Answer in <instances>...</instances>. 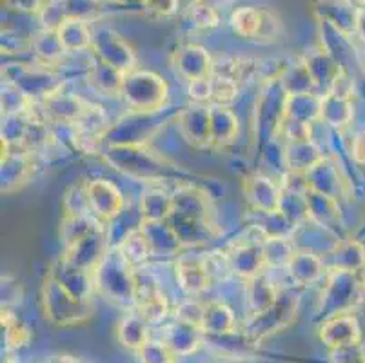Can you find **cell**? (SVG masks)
Here are the masks:
<instances>
[{"label":"cell","mask_w":365,"mask_h":363,"mask_svg":"<svg viewBox=\"0 0 365 363\" xmlns=\"http://www.w3.org/2000/svg\"><path fill=\"white\" fill-rule=\"evenodd\" d=\"M142 6L155 16H171L178 9V0H142Z\"/></svg>","instance_id":"d4e9b609"},{"label":"cell","mask_w":365,"mask_h":363,"mask_svg":"<svg viewBox=\"0 0 365 363\" xmlns=\"http://www.w3.org/2000/svg\"><path fill=\"white\" fill-rule=\"evenodd\" d=\"M120 95L135 111H157L168 96V86L155 73L131 71L124 75Z\"/></svg>","instance_id":"7a4b0ae2"},{"label":"cell","mask_w":365,"mask_h":363,"mask_svg":"<svg viewBox=\"0 0 365 363\" xmlns=\"http://www.w3.org/2000/svg\"><path fill=\"white\" fill-rule=\"evenodd\" d=\"M149 322L140 312L125 315L118 324V342L129 351H140L149 342Z\"/></svg>","instance_id":"7c38bea8"},{"label":"cell","mask_w":365,"mask_h":363,"mask_svg":"<svg viewBox=\"0 0 365 363\" xmlns=\"http://www.w3.org/2000/svg\"><path fill=\"white\" fill-rule=\"evenodd\" d=\"M56 33H58V39H61L66 53L91 49L93 33H91V28H89L88 20H81V19L64 20V22L56 28Z\"/></svg>","instance_id":"4fadbf2b"},{"label":"cell","mask_w":365,"mask_h":363,"mask_svg":"<svg viewBox=\"0 0 365 363\" xmlns=\"http://www.w3.org/2000/svg\"><path fill=\"white\" fill-rule=\"evenodd\" d=\"M153 245L151 240L145 232L133 231L124 238L120 245H118V256L122 258L128 267H135V265L144 264L145 260L151 256Z\"/></svg>","instance_id":"2e32d148"},{"label":"cell","mask_w":365,"mask_h":363,"mask_svg":"<svg viewBox=\"0 0 365 363\" xmlns=\"http://www.w3.org/2000/svg\"><path fill=\"white\" fill-rule=\"evenodd\" d=\"M2 2H4L9 9H16V11L41 13L46 0H2Z\"/></svg>","instance_id":"484cf974"},{"label":"cell","mask_w":365,"mask_h":363,"mask_svg":"<svg viewBox=\"0 0 365 363\" xmlns=\"http://www.w3.org/2000/svg\"><path fill=\"white\" fill-rule=\"evenodd\" d=\"M247 198L253 208L264 213L280 211L282 191L265 176H253L247 182Z\"/></svg>","instance_id":"8fae6325"},{"label":"cell","mask_w":365,"mask_h":363,"mask_svg":"<svg viewBox=\"0 0 365 363\" xmlns=\"http://www.w3.org/2000/svg\"><path fill=\"white\" fill-rule=\"evenodd\" d=\"M31 49H35L36 56H38L42 62H46V64L55 62V60H58L66 53L56 29H42V31L36 35V39L31 40Z\"/></svg>","instance_id":"e0dca14e"},{"label":"cell","mask_w":365,"mask_h":363,"mask_svg":"<svg viewBox=\"0 0 365 363\" xmlns=\"http://www.w3.org/2000/svg\"><path fill=\"white\" fill-rule=\"evenodd\" d=\"M202 329L207 334L215 336L231 334L237 329V318H235L233 311L222 302H209V304L204 305Z\"/></svg>","instance_id":"5bb4252c"},{"label":"cell","mask_w":365,"mask_h":363,"mask_svg":"<svg viewBox=\"0 0 365 363\" xmlns=\"http://www.w3.org/2000/svg\"><path fill=\"white\" fill-rule=\"evenodd\" d=\"M351 2H353L354 8L360 9V11L361 9H365V0H351Z\"/></svg>","instance_id":"4316f807"},{"label":"cell","mask_w":365,"mask_h":363,"mask_svg":"<svg viewBox=\"0 0 365 363\" xmlns=\"http://www.w3.org/2000/svg\"><path fill=\"white\" fill-rule=\"evenodd\" d=\"M177 319L184 324L198 325L202 327V319H204V305L197 304L193 300H189L177 309Z\"/></svg>","instance_id":"cb8c5ba5"},{"label":"cell","mask_w":365,"mask_h":363,"mask_svg":"<svg viewBox=\"0 0 365 363\" xmlns=\"http://www.w3.org/2000/svg\"><path fill=\"white\" fill-rule=\"evenodd\" d=\"M86 205L95 216L111 220L122 209V193L109 180H93L86 185Z\"/></svg>","instance_id":"277c9868"},{"label":"cell","mask_w":365,"mask_h":363,"mask_svg":"<svg viewBox=\"0 0 365 363\" xmlns=\"http://www.w3.org/2000/svg\"><path fill=\"white\" fill-rule=\"evenodd\" d=\"M91 49L101 62H104L109 68L117 69L122 75H128L133 71L135 55L124 40L111 29H101L98 33H93Z\"/></svg>","instance_id":"3957f363"},{"label":"cell","mask_w":365,"mask_h":363,"mask_svg":"<svg viewBox=\"0 0 365 363\" xmlns=\"http://www.w3.org/2000/svg\"><path fill=\"white\" fill-rule=\"evenodd\" d=\"M177 69L189 82H195V80L209 78L213 66L209 53L202 46L189 44L177 51Z\"/></svg>","instance_id":"30bf717a"},{"label":"cell","mask_w":365,"mask_h":363,"mask_svg":"<svg viewBox=\"0 0 365 363\" xmlns=\"http://www.w3.org/2000/svg\"><path fill=\"white\" fill-rule=\"evenodd\" d=\"M2 325L6 329V339H8V345L11 349H21L24 345L29 344V338H31V332L26 327L24 324H21L16 319L15 315H11L9 311L2 312Z\"/></svg>","instance_id":"ffe728a7"},{"label":"cell","mask_w":365,"mask_h":363,"mask_svg":"<svg viewBox=\"0 0 365 363\" xmlns=\"http://www.w3.org/2000/svg\"><path fill=\"white\" fill-rule=\"evenodd\" d=\"M202 336H204V329L198 325L184 324L178 322L173 325H168L164 331L162 342L175 352V356H187L193 354L202 344Z\"/></svg>","instance_id":"9c48e42d"},{"label":"cell","mask_w":365,"mask_h":363,"mask_svg":"<svg viewBox=\"0 0 365 363\" xmlns=\"http://www.w3.org/2000/svg\"><path fill=\"white\" fill-rule=\"evenodd\" d=\"M293 280H298L302 285L314 282L322 276V262L311 252H294L289 262Z\"/></svg>","instance_id":"ac0fdd59"},{"label":"cell","mask_w":365,"mask_h":363,"mask_svg":"<svg viewBox=\"0 0 365 363\" xmlns=\"http://www.w3.org/2000/svg\"><path fill=\"white\" fill-rule=\"evenodd\" d=\"M353 363H365V358L364 359H358V362H353Z\"/></svg>","instance_id":"f1b7e54d"},{"label":"cell","mask_w":365,"mask_h":363,"mask_svg":"<svg viewBox=\"0 0 365 363\" xmlns=\"http://www.w3.org/2000/svg\"><path fill=\"white\" fill-rule=\"evenodd\" d=\"M53 363H75V362L69 358H56V359H53Z\"/></svg>","instance_id":"83f0119b"},{"label":"cell","mask_w":365,"mask_h":363,"mask_svg":"<svg viewBox=\"0 0 365 363\" xmlns=\"http://www.w3.org/2000/svg\"><path fill=\"white\" fill-rule=\"evenodd\" d=\"M278 296L280 295H278L277 287L269 280H265L264 276H253V278L249 280L247 287V304L251 318L269 311L277 304Z\"/></svg>","instance_id":"9a60e30c"},{"label":"cell","mask_w":365,"mask_h":363,"mask_svg":"<svg viewBox=\"0 0 365 363\" xmlns=\"http://www.w3.org/2000/svg\"><path fill=\"white\" fill-rule=\"evenodd\" d=\"M42 309L46 318L58 327L78 325L93 315L91 302L76 298L61 280L49 275L42 287Z\"/></svg>","instance_id":"6da1fadb"},{"label":"cell","mask_w":365,"mask_h":363,"mask_svg":"<svg viewBox=\"0 0 365 363\" xmlns=\"http://www.w3.org/2000/svg\"><path fill=\"white\" fill-rule=\"evenodd\" d=\"M231 26L244 39H257L260 28V9L242 6L231 15Z\"/></svg>","instance_id":"d6986e66"},{"label":"cell","mask_w":365,"mask_h":363,"mask_svg":"<svg viewBox=\"0 0 365 363\" xmlns=\"http://www.w3.org/2000/svg\"><path fill=\"white\" fill-rule=\"evenodd\" d=\"M317 11L325 24L333 26L341 35L356 31L360 9L354 8L351 0H318Z\"/></svg>","instance_id":"52a82bcc"},{"label":"cell","mask_w":365,"mask_h":363,"mask_svg":"<svg viewBox=\"0 0 365 363\" xmlns=\"http://www.w3.org/2000/svg\"><path fill=\"white\" fill-rule=\"evenodd\" d=\"M360 325L351 315H336L327 318L320 327V339L331 351L351 345H360Z\"/></svg>","instance_id":"8992f818"},{"label":"cell","mask_w":365,"mask_h":363,"mask_svg":"<svg viewBox=\"0 0 365 363\" xmlns=\"http://www.w3.org/2000/svg\"><path fill=\"white\" fill-rule=\"evenodd\" d=\"M294 312H297V302L293 304L291 300H285L278 296L277 304L269 309V311L249 319L247 336L253 339L267 338V336L274 334V332H278L280 329H284L285 325L289 324Z\"/></svg>","instance_id":"5b68a950"},{"label":"cell","mask_w":365,"mask_h":363,"mask_svg":"<svg viewBox=\"0 0 365 363\" xmlns=\"http://www.w3.org/2000/svg\"><path fill=\"white\" fill-rule=\"evenodd\" d=\"M189 20L198 29H211L218 26V13L207 0H197L189 6Z\"/></svg>","instance_id":"44dd1931"},{"label":"cell","mask_w":365,"mask_h":363,"mask_svg":"<svg viewBox=\"0 0 365 363\" xmlns=\"http://www.w3.org/2000/svg\"><path fill=\"white\" fill-rule=\"evenodd\" d=\"M177 278L182 291L189 296H198L204 292L211 284V275H209L207 262L200 256H189L182 258L177 264Z\"/></svg>","instance_id":"ba28073f"},{"label":"cell","mask_w":365,"mask_h":363,"mask_svg":"<svg viewBox=\"0 0 365 363\" xmlns=\"http://www.w3.org/2000/svg\"><path fill=\"white\" fill-rule=\"evenodd\" d=\"M138 354L142 363H175V352L162 339H149Z\"/></svg>","instance_id":"7402d4cb"},{"label":"cell","mask_w":365,"mask_h":363,"mask_svg":"<svg viewBox=\"0 0 365 363\" xmlns=\"http://www.w3.org/2000/svg\"><path fill=\"white\" fill-rule=\"evenodd\" d=\"M280 20L269 9H260V28H258L257 40H274L280 35Z\"/></svg>","instance_id":"603a6c76"}]
</instances>
